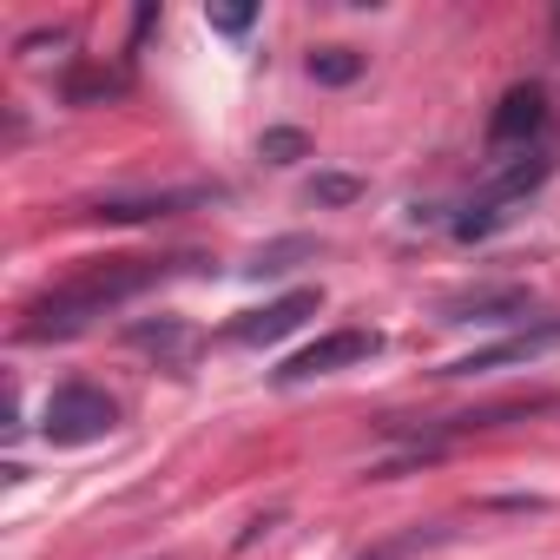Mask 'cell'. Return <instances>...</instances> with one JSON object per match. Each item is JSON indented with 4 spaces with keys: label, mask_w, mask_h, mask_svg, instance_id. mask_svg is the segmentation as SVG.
<instances>
[{
    "label": "cell",
    "mask_w": 560,
    "mask_h": 560,
    "mask_svg": "<svg viewBox=\"0 0 560 560\" xmlns=\"http://www.w3.org/2000/svg\"><path fill=\"white\" fill-rule=\"evenodd\" d=\"M178 264H191V257H106V264H86L80 277H67V284H54L47 298L27 304L21 343H67V337H80L93 317L159 291Z\"/></svg>",
    "instance_id": "6da1fadb"
},
{
    "label": "cell",
    "mask_w": 560,
    "mask_h": 560,
    "mask_svg": "<svg viewBox=\"0 0 560 560\" xmlns=\"http://www.w3.org/2000/svg\"><path fill=\"white\" fill-rule=\"evenodd\" d=\"M547 172H553V159L547 152H527V159H514V165H501L455 218H448V231L462 237V244H481V237H494L501 224H514V205H527V191H540L547 185Z\"/></svg>",
    "instance_id": "7a4b0ae2"
},
{
    "label": "cell",
    "mask_w": 560,
    "mask_h": 560,
    "mask_svg": "<svg viewBox=\"0 0 560 560\" xmlns=\"http://www.w3.org/2000/svg\"><path fill=\"white\" fill-rule=\"evenodd\" d=\"M119 429V402L100 389V383H60L47 396V416H40V435L54 448H86V442H106Z\"/></svg>",
    "instance_id": "3957f363"
},
{
    "label": "cell",
    "mask_w": 560,
    "mask_h": 560,
    "mask_svg": "<svg viewBox=\"0 0 560 560\" xmlns=\"http://www.w3.org/2000/svg\"><path fill=\"white\" fill-rule=\"evenodd\" d=\"M547 350H560V317H540V324H527V330H514V337H501V343H488V350H468V357L442 363L435 376H442V383H462V376H494V370L540 363Z\"/></svg>",
    "instance_id": "277c9868"
},
{
    "label": "cell",
    "mask_w": 560,
    "mask_h": 560,
    "mask_svg": "<svg viewBox=\"0 0 560 560\" xmlns=\"http://www.w3.org/2000/svg\"><path fill=\"white\" fill-rule=\"evenodd\" d=\"M383 350V337L376 330H330V337H317L311 350H298V357H284L270 370V383H311V376H337V370H350V363H370Z\"/></svg>",
    "instance_id": "5b68a950"
},
{
    "label": "cell",
    "mask_w": 560,
    "mask_h": 560,
    "mask_svg": "<svg viewBox=\"0 0 560 560\" xmlns=\"http://www.w3.org/2000/svg\"><path fill=\"white\" fill-rule=\"evenodd\" d=\"M317 311H324V291H317V284H304V291L277 298V304H264V311L231 317V324H224V337H231V343H277V337H291L304 317H317Z\"/></svg>",
    "instance_id": "8992f818"
},
{
    "label": "cell",
    "mask_w": 560,
    "mask_h": 560,
    "mask_svg": "<svg viewBox=\"0 0 560 560\" xmlns=\"http://www.w3.org/2000/svg\"><path fill=\"white\" fill-rule=\"evenodd\" d=\"M442 324H540L534 317V298L527 284H481V291H462L442 304Z\"/></svg>",
    "instance_id": "52a82bcc"
},
{
    "label": "cell",
    "mask_w": 560,
    "mask_h": 560,
    "mask_svg": "<svg viewBox=\"0 0 560 560\" xmlns=\"http://www.w3.org/2000/svg\"><path fill=\"white\" fill-rule=\"evenodd\" d=\"M218 191H205V185H191V191H139V198H100L86 218H100V224H145V218H178V211H198V205H211Z\"/></svg>",
    "instance_id": "ba28073f"
},
{
    "label": "cell",
    "mask_w": 560,
    "mask_h": 560,
    "mask_svg": "<svg viewBox=\"0 0 560 560\" xmlns=\"http://www.w3.org/2000/svg\"><path fill=\"white\" fill-rule=\"evenodd\" d=\"M547 132V93L527 80V86H508L494 119H488V139L494 145H521V139H540Z\"/></svg>",
    "instance_id": "9c48e42d"
},
{
    "label": "cell",
    "mask_w": 560,
    "mask_h": 560,
    "mask_svg": "<svg viewBox=\"0 0 560 560\" xmlns=\"http://www.w3.org/2000/svg\"><path fill=\"white\" fill-rule=\"evenodd\" d=\"M126 337H132L139 350H152V357H159L165 370H185V363H191V350H198V337H191V330H185L178 317H159V324H152V317H139V324H132Z\"/></svg>",
    "instance_id": "30bf717a"
},
{
    "label": "cell",
    "mask_w": 560,
    "mask_h": 560,
    "mask_svg": "<svg viewBox=\"0 0 560 560\" xmlns=\"http://www.w3.org/2000/svg\"><path fill=\"white\" fill-rule=\"evenodd\" d=\"M324 244L317 237H277V244H264L250 264H244V277H284V270H298L304 257H317Z\"/></svg>",
    "instance_id": "8fae6325"
},
{
    "label": "cell",
    "mask_w": 560,
    "mask_h": 560,
    "mask_svg": "<svg viewBox=\"0 0 560 560\" xmlns=\"http://www.w3.org/2000/svg\"><path fill=\"white\" fill-rule=\"evenodd\" d=\"M311 80H317V86H350V80H363V54L324 47V54H311Z\"/></svg>",
    "instance_id": "7c38bea8"
},
{
    "label": "cell",
    "mask_w": 560,
    "mask_h": 560,
    "mask_svg": "<svg viewBox=\"0 0 560 560\" xmlns=\"http://www.w3.org/2000/svg\"><path fill=\"white\" fill-rule=\"evenodd\" d=\"M455 527H416V534H402V540H383V547H370V553H357V560H409V553H422V547H442Z\"/></svg>",
    "instance_id": "4fadbf2b"
},
{
    "label": "cell",
    "mask_w": 560,
    "mask_h": 560,
    "mask_svg": "<svg viewBox=\"0 0 560 560\" xmlns=\"http://www.w3.org/2000/svg\"><path fill=\"white\" fill-rule=\"evenodd\" d=\"M311 152V139L298 132V126H270L264 139H257V159H270V165H291V159H304Z\"/></svg>",
    "instance_id": "5bb4252c"
},
{
    "label": "cell",
    "mask_w": 560,
    "mask_h": 560,
    "mask_svg": "<svg viewBox=\"0 0 560 560\" xmlns=\"http://www.w3.org/2000/svg\"><path fill=\"white\" fill-rule=\"evenodd\" d=\"M119 86H126L119 73H73V80H67V106H86V100H113Z\"/></svg>",
    "instance_id": "9a60e30c"
},
{
    "label": "cell",
    "mask_w": 560,
    "mask_h": 560,
    "mask_svg": "<svg viewBox=\"0 0 560 560\" xmlns=\"http://www.w3.org/2000/svg\"><path fill=\"white\" fill-rule=\"evenodd\" d=\"M205 21H211V27H218V34H244V27H250V21H257V8H211V14H205Z\"/></svg>",
    "instance_id": "2e32d148"
},
{
    "label": "cell",
    "mask_w": 560,
    "mask_h": 560,
    "mask_svg": "<svg viewBox=\"0 0 560 560\" xmlns=\"http://www.w3.org/2000/svg\"><path fill=\"white\" fill-rule=\"evenodd\" d=\"M311 198H317V205H350V198H357V178H317Z\"/></svg>",
    "instance_id": "e0dca14e"
}]
</instances>
